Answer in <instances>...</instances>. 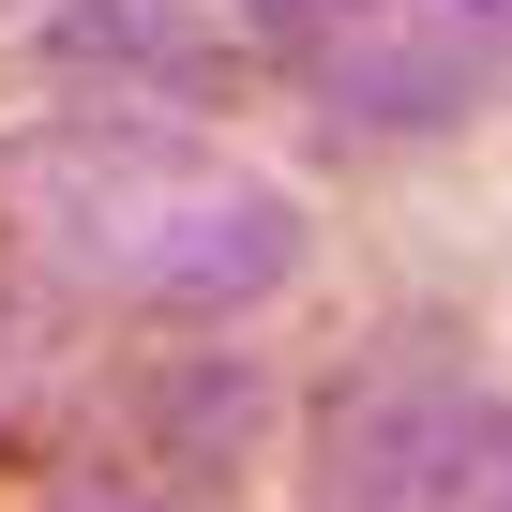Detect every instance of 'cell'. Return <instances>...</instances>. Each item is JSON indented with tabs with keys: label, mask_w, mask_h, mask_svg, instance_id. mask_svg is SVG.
Here are the masks:
<instances>
[{
	"label": "cell",
	"mask_w": 512,
	"mask_h": 512,
	"mask_svg": "<svg viewBox=\"0 0 512 512\" xmlns=\"http://www.w3.org/2000/svg\"><path fill=\"white\" fill-rule=\"evenodd\" d=\"M0 256L46 272L61 302L226 332L302 272V196L272 166H241L211 121L61 106L0 136Z\"/></svg>",
	"instance_id": "1"
},
{
	"label": "cell",
	"mask_w": 512,
	"mask_h": 512,
	"mask_svg": "<svg viewBox=\"0 0 512 512\" xmlns=\"http://www.w3.org/2000/svg\"><path fill=\"white\" fill-rule=\"evenodd\" d=\"M241 31L347 136H467L512 106V0H241Z\"/></svg>",
	"instance_id": "2"
},
{
	"label": "cell",
	"mask_w": 512,
	"mask_h": 512,
	"mask_svg": "<svg viewBox=\"0 0 512 512\" xmlns=\"http://www.w3.org/2000/svg\"><path fill=\"white\" fill-rule=\"evenodd\" d=\"M467 392H482L467 332H437V317L377 332V347L317 392V422H302V512H407L422 467H437V437L467 422Z\"/></svg>",
	"instance_id": "3"
},
{
	"label": "cell",
	"mask_w": 512,
	"mask_h": 512,
	"mask_svg": "<svg viewBox=\"0 0 512 512\" xmlns=\"http://www.w3.org/2000/svg\"><path fill=\"white\" fill-rule=\"evenodd\" d=\"M31 46H46L61 91H91L121 121H226L241 76H256V31L196 16V0H61Z\"/></svg>",
	"instance_id": "4"
},
{
	"label": "cell",
	"mask_w": 512,
	"mask_h": 512,
	"mask_svg": "<svg viewBox=\"0 0 512 512\" xmlns=\"http://www.w3.org/2000/svg\"><path fill=\"white\" fill-rule=\"evenodd\" d=\"M121 407H136V467H166L181 497H226V482L256 467L272 377H256V347H166Z\"/></svg>",
	"instance_id": "5"
},
{
	"label": "cell",
	"mask_w": 512,
	"mask_h": 512,
	"mask_svg": "<svg viewBox=\"0 0 512 512\" xmlns=\"http://www.w3.org/2000/svg\"><path fill=\"white\" fill-rule=\"evenodd\" d=\"M61 407H76V347H61V317L0 287V452L61 437Z\"/></svg>",
	"instance_id": "6"
},
{
	"label": "cell",
	"mask_w": 512,
	"mask_h": 512,
	"mask_svg": "<svg viewBox=\"0 0 512 512\" xmlns=\"http://www.w3.org/2000/svg\"><path fill=\"white\" fill-rule=\"evenodd\" d=\"M407 512H512V392H497V377L467 392V422L437 437V467H422Z\"/></svg>",
	"instance_id": "7"
},
{
	"label": "cell",
	"mask_w": 512,
	"mask_h": 512,
	"mask_svg": "<svg viewBox=\"0 0 512 512\" xmlns=\"http://www.w3.org/2000/svg\"><path fill=\"white\" fill-rule=\"evenodd\" d=\"M46 512H211V497H181V482H166V467H136V452H121V467H106V452H76V467L46 482Z\"/></svg>",
	"instance_id": "8"
}]
</instances>
